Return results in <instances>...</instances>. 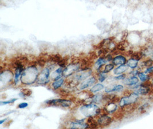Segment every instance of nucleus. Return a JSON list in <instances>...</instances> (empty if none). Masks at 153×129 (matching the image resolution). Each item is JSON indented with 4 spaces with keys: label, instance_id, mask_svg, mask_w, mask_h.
Returning <instances> with one entry per match:
<instances>
[{
    "label": "nucleus",
    "instance_id": "1",
    "mask_svg": "<svg viewBox=\"0 0 153 129\" xmlns=\"http://www.w3.org/2000/svg\"><path fill=\"white\" fill-rule=\"evenodd\" d=\"M39 75V74L37 67L35 65H33L24 69L20 80L24 85H32L36 82Z\"/></svg>",
    "mask_w": 153,
    "mask_h": 129
},
{
    "label": "nucleus",
    "instance_id": "2",
    "mask_svg": "<svg viewBox=\"0 0 153 129\" xmlns=\"http://www.w3.org/2000/svg\"><path fill=\"white\" fill-rule=\"evenodd\" d=\"M80 113L87 117H93L101 112V108L94 103H89L83 105L79 109Z\"/></svg>",
    "mask_w": 153,
    "mask_h": 129
},
{
    "label": "nucleus",
    "instance_id": "3",
    "mask_svg": "<svg viewBox=\"0 0 153 129\" xmlns=\"http://www.w3.org/2000/svg\"><path fill=\"white\" fill-rule=\"evenodd\" d=\"M139 95L135 91L132 92L129 96L122 97L119 102V106L121 108L127 107L128 106L134 105L139 99Z\"/></svg>",
    "mask_w": 153,
    "mask_h": 129
},
{
    "label": "nucleus",
    "instance_id": "4",
    "mask_svg": "<svg viewBox=\"0 0 153 129\" xmlns=\"http://www.w3.org/2000/svg\"><path fill=\"white\" fill-rule=\"evenodd\" d=\"M45 104L49 106H60L63 107H69L71 106L72 101L66 99H55L45 101Z\"/></svg>",
    "mask_w": 153,
    "mask_h": 129
},
{
    "label": "nucleus",
    "instance_id": "5",
    "mask_svg": "<svg viewBox=\"0 0 153 129\" xmlns=\"http://www.w3.org/2000/svg\"><path fill=\"white\" fill-rule=\"evenodd\" d=\"M50 77V69L48 67L43 69L39 74L36 83L40 85H45L48 84L49 81Z\"/></svg>",
    "mask_w": 153,
    "mask_h": 129
},
{
    "label": "nucleus",
    "instance_id": "6",
    "mask_svg": "<svg viewBox=\"0 0 153 129\" xmlns=\"http://www.w3.org/2000/svg\"><path fill=\"white\" fill-rule=\"evenodd\" d=\"M92 73V71L90 68H85L82 69L77 74H76L74 76V80L77 82L80 81L85 80L87 78L90 76Z\"/></svg>",
    "mask_w": 153,
    "mask_h": 129
},
{
    "label": "nucleus",
    "instance_id": "7",
    "mask_svg": "<svg viewBox=\"0 0 153 129\" xmlns=\"http://www.w3.org/2000/svg\"><path fill=\"white\" fill-rule=\"evenodd\" d=\"M80 68V65L78 63H72L66 66L63 70V76L68 77L78 71Z\"/></svg>",
    "mask_w": 153,
    "mask_h": 129
},
{
    "label": "nucleus",
    "instance_id": "8",
    "mask_svg": "<svg viewBox=\"0 0 153 129\" xmlns=\"http://www.w3.org/2000/svg\"><path fill=\"white\" fill-rule=\"evenodd\" d=\"M89 125L85 122V119H76L69 124V129H88Z\"/></svg>",
    "mask_w": 153,
    "mask_h": 129
},
{
    "label": "nucleus",
    "instance_id": "9",
    "mask_svg": "<svg viewBox=\"0 0 153 129\" xmlns=\"http://www.w3.org/2000/svg\"><path fill=\"white\" fill-rule=\"evenodd\" d=\"M112 118L107 114H102L98 118L97 122L100 127H107L110 125L112 122Z\"/></svg>",
    "mask_w": 153,
    "mask_h": 129
},
{
    "label": "nucleus",
    "instance_id": "10",
    "mask_svg": "<svg viewBox=\"0 0 153 129\" xmlns=\"http://www.w3.org/2000/svg\"><path fill=\"white\" fill-rule=\"evenodd\" d=\"M13 78V73L10 70H5L2 72L0 75V80L1 82L4 83H8L10 82Z\"/></svg>",
    "mask_w": 153,
    "mask_h": 129
},
{
    "label": "nucleus",
    "instance_id": "11",
    "mask_svg": "<svg viewBox=\"0 0 153 129\" xmlns=\"http://www.w3.org/2000/svg\"><path fill=\"white\" fill-rule=\"evenodd\" d=\"M96 82V79L95 77H92L87 80H85L84 82H83L79 86V88L80 89H84L86 88H87L88 87H91L93 85L95 82Z\"/></svg>",
    "mask_w": 153,
    "mask_h": 129
},
{
    "label": "nucleus",
    "instance_id": "12",
    "mask_svg": "<svg viewBox=\"0 0 153 129\" xmlns=\"http://www.w3.org/2000/svg\"><path fill=\"white\" fill-rule=\"evenodd\" d=\"M124 89L122 85H109L105 88V92L106 93H111L113 92H122Z\"/></svg>",
    "mask_w": 153,
    "mask_h": 129
},
{
    "label": "nucleus",
    "instance_id": "13",
    "mask_svg": "<svg viewBox=\"0 0 153 129\" xmlns=\"http://www.w3.org/2000/svg\"><path fill=\"white\" fill-rule=\"evenodd\" d=\"M63 76V68L60 67L57 69L51 74V78L52 80H53V81H56L62 78Z\"/></svg>",
    "mask_w": 153,
    "mask_h": 129
},
{
    "label": "nucleus",
    "instance_id": "14",
    "mask_svg": "<svg viewBox=\"0 0 153 129\" xmlns=\"http://www.w3.org/2000/svg\"><path fill=\"white\" fill-rule=\"evenodd\" d=\"M153 88L141 86V87L138 89H137V90L135 91V92L136 93H137L138 95H146L149 94L151 92H153Z\"/></svg>",
    "mask_w": 153,
    "mask_h": 129
},
{
    "label": "nucleus",
    "instance_id": "15",
    "mask_svg": "<svg viewBox=\"0 0 153 129\" xmlns=\"http://www.w3.org/2000/svg\"><path fill=\"white\" fill-rule=\"evenodd\" d=\"M126 59L125 57L119 55L114 58L112 60V63L114 65H125L126 63Z\"/></svg>",
    "mask_w": 153,
    "mask_h": 129
},
{
    "label": "nucleus",
    "instance_id": "16",
    "mask_svg": "<svg viewBox=\"0 0 153 129\" xmlns=\"http://www.w3.org/2000/svg\"><path fill=\"white\" fill-rule=\"evenodd\" d=\"M139 82V79L136 76H131L129 78H126L123 80V83L127 86H133L137 85Z\"/></svg>",
    "mask_w": 153,
    "mask_h": 129
},
{
    "label": "nucleus",
    "instance_id": "17",
    "mask_svg": "<svg viewBox=\"0 0 153 129\" xmlns=\"http://www.w3.org/2000/svg\"><path fill=\"white\" fill-rule=\"evenodd\" d=\"M25 68H17L15 69V76H14V83L15 85H17L21 79V76L23 71H24Z\"/></svg>",
    "mask_w": 153,
    "mask_h": 129
},
{
    "label": "nucleus",
    "instance_id": "18",
    "mask_svg": "<svg viewBox=\"0 0 153 129\" xmlns=\"http://www.w3.org/2000/svg\"><path fill=\"white\" fill-rule=\"evenodd\" d=\"M128 67H129L126 65H120L114 69V74L116 75H121L122 74L124 73L128 69Z\"/></svg>",
    "mask_w": 153,
    "mask_h": 129
},
{
    "label": "nucleus",
    "instance_id": "19",
    "mask_svg": "<svg viewBox=\"0 0 153 129\" xmlns=\"http://www.w3.org/2000/svg\"><path fill=\"white\" fill-rule=\"evenodd\" d=\"M108 61L106 59H105L104 58H100L99 59H98L96 63H95V68L97 70H99L103 66V65L105 64Z\"/></svg>",
    "mask_w": 153,
    "mask_h": 129
},
{
    "label": "nucleus",
    "instance_id": "20",
    "mask_svg": "<svg viewBox=\"0 0 153 129\" xmlns=\"http://www.w3.org/2000/svg\"><path fill=\"white\" fill-rule=\"evenodd\" d=\"M104 96L101 94H97L93 95L91 98V103H100L102 101H103Z\"/></svg>",
    "mask_w": 153,
    "mask_h": 129
},
{
    "label": "nucleus",
    "instance_id": "21",
    "mask_svg": "<svg viewBox=\"0 0 153 129\" xmlns=\"http://www.w3.org/2000/svg\"><path fill=\"white\" fill-rule=\"evenodd\" d=\"M63 58H62L61 55L56 54V55H50L49 56L48 60L50 62H52L54 63H58Z\"/></svg>",
    "mask_w": 153,
    "mask_h": 129
},
{
    "label": "nucleus",
    "instance_id": "22",
    "mask_svg": "<svg viewBox=\"0 0 153 129\" xmlns=\"http://www.w3.org/2000/svg\"><path fill=\"white\" fill-rule=\"evenodd\" d=\"M64 79L63 78H61L60 79L58 80L54 81L52 83V86L54 89H57L62 86V85L64 84Z\"/></svg>",
    "mask_w": 153,
    "mask_h": 129
},
{
    "label": "nucleus",
    "instance_id": "23",
    "mask_svg": "<svg viewBox=\"0 0 153 129\" xmlns=\"http://www.w3.org/2000/svg\"><path fill=\"white\" fill-rule=\"evenodd\" d=\"M104 88H105V87L102 84L97 83V84H96L94 86L92 87V88L90 89V91L92 93H96L97 92H99V91L102 90Z\"/></svg>",
    "mask_w": 153,
    "mask_h": 129
},
{
    "label": "nucleus",
    "instance_id": "24",
    "mask_svg": "<svg viewBox=\"0 0 153 129\" xmlns=\"http://www.w3.org/2000/svg\"><path fill=\"white\" fill-rule=\"evenodd\" d=\"M32 94V91L28 88H22L21 90L19 95L22 98H25L28 96H30Z\"/></svg>",
    "mask_w": 153,
    "mask_h": 129
},
{
    "label": "nucleus",
    "instance_id": "25",
    "mask_svg": "<svg viewBox=\"0 0 153 129\" xmlns=\"http://www.w3.org/2000/svg\"><path fill=\"white\" fill-rule=\"evenodd\" d=\"M138 61L132 58L129 59L127 62V65L132 69L135 68L138 66Z\"/></svg>",
    "mask_w": 153,
    "mask_h": 129
},
{
    "label": "nucleus",
    "instance_id": "26",
    "mask_svg": "<svg viewBox=\"0 0 153 129\" xmlns=\"http://www.w3.org/2000/svg\"><path fill=\"white\" fill-rule=\"evenodd\" d=\"M138 76L142 82H145L146 81H148L150 78L149 75H146L145 73H143V72H139Z\"/></svg>",
    "mask_w": 153,
    "mask_h": 129
},
{
    "label": "nucleus",
    "instance_id": "27",
    "mask_svg": "<svg viewBox=\"0 0 153 129\" xmlns=\"http://www.w3.org/2000/svg\"><path fill=\"white\" fill-rule=\"evenodd\" d=\"M114 65L113 64H109L106 65L105 66L104 70L103 71H102L101 72H103L105 74L109 73L114 69Z\"/></svg>",
    "mask_w": 153,
    "mask_h": 129
},
{
    "label": "nucleus",
    "instance_id": "28",
    "mask_svg": "<svg viewBox=\"0 0 153 129\" xmlns=\"http://www.w3.org/2000/svg\"><path fill=\"white\" fill-rule=\"evenodd\" d=\"M143 56V53L141 52H134L131 55V58L139 61Z\"/></svg>",
    "mask_w": 153,
    "mask_h": 129
},
{
    "label": "nucleus",
    "instance_id": "29",
    "mask_svg": "<svg viewBox=\"0 0 153 129\" xmlns=\"http://www.w3.org/2000/svg\"><path fill=\"white\" fill-rule=\"evenodd\" d=\"M149 107H150V105L148 103H145L144 105H143L142 106H141L138 108V110L142 114H143L146 111V109L148 108Z\"/></svg>",
    "mask_w": 153,
    "mask_h": 129
},
{
    "label": "nucleus",
    "instance_id": "30",
    "mask_svg": "<svg viewBox=\"0 0 153 129\" xmlns=\"http://www.w3.org/2000/svg\"><path fill=\"white\" fill-rule=\"evenodd\" d=\"M17 100V98H14V99H12L10 100L7 101H1L0 102V105L1 106H3V105H9L10 103H13L14 102H15V101H16Z\"/></svg>",
    "mask_w": 153,
    "mask_h": 129
},
{
    "label": "nucleus",
    "instance_id": "31",
    "mask_svg": "<svg viewBox=\"0 0 153 129\" xmlns=\"http://www.w3.org/2000/svg\"><path fill=\"white\" fill-rule=\"evenodd\" d=\"M107 77V75L106 74L100 72L99 75V80L100 82H103L106 79Z\"/></svg>",
    "mask_w": 153,
    "mask_h": 129
},
{
    "label": "nucleus",
    "instance_id": "32",
    "mask_svg": "<svg viewBox=\"0 0 153 129\" xmlns=\"http://www.w3.org/2000/svg\"><path fill=\"white\" fill-rule=\"evenodd\" d=\"M67 64V59H62L57 64L59 65L61 68H64L66 67V65Z\"/></svg>",
    "mask_w": 153,
    "mask_h": 129
},
{
    "label": "nucleus",
    "instance_id": "33",
    "mask_svg": "<svg viewBox=\"0 0 153 129\" xmlns=\"http://www.w3.org/2000/svg\"><path fill=\"white\" fill-rule=\"evenodd\" d=\"M36 63L39 66L43 67L45 66V64L46 63V60L44 59H43V58H40V59H38L37 60Z\"/></svg>",
    "mask_w": 153,
    "mask_h": 129
},
{
    "label": "nucleus",
    "instance_id": "34",
    "mask_svg": "<svg viewBox=\"0 0 153 129\" xmlns=\"http://www.w3.org/2000/svg\"><path fill=\"white\" fill-rule=\"evenodd\" d=\"M126 74H121V75H118V76H116L114 78V79L115 80H124L125 79H126Z\"/></svg>",
    "mask_w": 153,
    "mask_h": 129
},
{
    "label": "nucleus",
    "instance_id": "35",
    "mask_svg": "<svg viewBox=\"0 0 153 129\" xmlns=\"http://www.w3.org/2000/svg\"><path fill=\"white\" fill-rule=\"evenodd\" d=\"M144 65L146 67H152V65L153 64V60L152 59H149V60H147L146 61L144 62L143 63Z\"/></svg>",
    "mask_w": 153,
    "mask_h": 129
},
{
    "label": "nucleus",
    "instance_id": "36",
    "mask_svg": "<svg viewBox=\"0 0 153 129\" xmlns=\"http://www.w3.org/2000/svg\"><path fill=\"white\" fill-rule=\"evenodd\" d=\"M28 106V103H26V102H22L20 103L18 105V108H25L27 107Z\"/></svg>",
    "mask_w": 153,
    "mask_h": 129
},
{
    "label": "nucleus",
    "instance_id": "37",
    "mask_svg": "<svg viewBox=\"0 0 153 129\" xmlns=\"http://www.w3.org/2000/svg\"><path fill=\"white\" fill-rule=\"evenodd\" d=\"M145 73L146 74H150L153 73V66H152L150 67H149L146 69V70L145 71Z\"/></svg>",
    "mask_w": 153,
    "mask_h": 129
},
{
    "label": "nucleus",
    "instance_id": "38",
    "mask_svg": "<svg viewBox=\"0 0 153 129\" xmlns=\"http://www.w3.org/2000/svg\"><path fill=\"white\" fill-rule=\"evenodd\" d=\"M139 72L138 70H134L132 71H131V72L130 73V74L131 75V76H136V75H138Z\"/></svg>",
    "mask_w": 153,
    "mask_h": 129
},
{
    "label": "nucleus",
    "instance_id": "39",
    "mask_svg": "<svg viewBox=\"0 0 153 129\" xmlns=\"http://www.w3.org/2000/svg\"><path fill=\"white\" fill-rule=\"evenodd\" d=\"M106 59H107V60L108 61V62H109V61H111V60H112L113 59H112V56L111 55H107V56H106Z\"/></svg>",
    "mask_w": 153,
    "mask_h": 129
},
{
    "label": "nucleus",
    "instance_id": "40",
    "mask_svg": "<svg viewBox=\"0 0 153 129\" xmlns=\"http://www.w3.org/2000/svg\"><path fill=\"white\" fill-rule=\"evenodd\" d=\"M7 119H8V118H5V119H2V120H1V121H0V124H1V125H2L3 122H6V121H7Z\"/></svg>",
    "mask_w": 153,
    "mask_h": 129
},
{
    "label": "nucleus",
    "instance_id": "41",
    "mask_svg": "<svg viewBox=\"0 0 153 129\" xmlns=\"http://www.w3.org/2000/svg\"><path fill=\"white\" fill-rule=\"evenodd\" d=\"M152 83H153V81H152Z\"/></svg>",
    "mask_w": 153,
    "mask_h": 129
}]
</instances>
